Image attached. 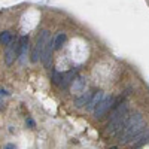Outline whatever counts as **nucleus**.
I'll return each mask as SVG.
<instances>
[{
  "label": "nucleus",
  "mask_w": 149,
  "mask_h": 149,
  "mask_svg": "<svg viewBox=\"0 0 149 149\" xmlns=\"http://www.w3.org/2000/svg\"><path fill=\"white\" fill-rule=\"evenodd\" d=\"M143 130H146V128H145V121H143L142 115H140V113L128 115L125 125L122 127V130H121L119 134H118V139H119V142H121L122 145L131 143Z\"/></svg>",
  "instance_id": "f257e3e1"
},
{
  "label": "nucleus",
  "mask_w": 149,
  "mask_h": 149,
  "mask_svg": "<svg viewBox=\"0 0 149 149\" xmlns=\"http://www.w3.org/2000/svg\"><path fill=\"white\" fill-rule=\"evenodd\" d=\"M49 40V31L48 30H42L39 33L36 39V45L33 48V54H31V61L36 63L37 60H42V55L45 52V48H46V43Z\"/></svg>",
  "instance_id": "f03ea898"
},
{
  "label": "nucleus",
  "mask_w": 149,
  "mask_h": 149,
  "mask_svg": "<svg viewBox=\"0 0 149 149\" xmlns=\"http://www.w3.org/2000/svg\"><path fill=\"white\" fill-rule=\"evenodd\" d=\"M18 58V42L15 40H12L8 48H6V52H5V63L8 66H10L14 61Z\"/></svg>",
  "instance_id": "7ed1b4c3"
},
{
  "label": "nucleus",
  "mask_w": 149,
  "mask_h": 149,
  "mask_svg": "<svg viewBox=\"0 0 149 149\" xmlns=\"http://www.w3.org/2000/svg\"><path fill=\"white\" fill-rule=\"evenodd\" d=\"M113 102H115V100H113V97H104L103 100L100 102V104L95 107V110L93 112L94 116H95V118H102V116L106 113V112L110 109V106L113 104Z\"/></svg>",
  "instance_id": "20e7f679"
},
{
  "label": "nucleus",
  "mask_w": 149,
  "mask_h": 149,
  "mask_svg": "<svg viewBox=\"0 0 149 149\" xmlns=\"http://www.w3.org/2000/svg\"><path fill=\"white\" fill-rule=\"evenodd\" d=\"M55 49L54 46V39L52 37H49V40L46 43V48H45V52L42 55V61H43V66L48 69L49 66H51V58H52V51Z\"/></svg>",
  "instance_id": "39448f33"
},
{
  "label": "nucleus",
  "mask_w": 149,
  "mask_h": 149,
  "mask_svg": "<svg viewBox=\"0 0 149 149\" xmlns=\"http://www.w3.org/2000/svg\"><path fill=\"white\" fill-rule=\"evenodd\" d=\"M104 98V94L102 93V91H97V93H94L93 94V97H91V100H90V103L86 104V109L88 110H91V112H94L95 110V107L100 104V102Z\"/></svg>",
  "instance_id": "423d86ee"
},
{
  "label": "nucleus",
  "mask_w": 149,
  "mask_h": 149,
  "mask_svg": "<svg viewBox=\"0 0 149 149\" xmlns=\"http://www.w3.org/2000/svg\"><path fill=\"white\" fill-rule=\"evenodd\" d=\"M76 69H72V70H69L67 73H64L63 74V81H61V88H67L69 85H72L73 84V81L76 79Z\"/></svg>",
  "instance_id": "0eeeda50"
},
{
  "label": "nucleus",
  "mask_w": 149,
  "mask_h": 149,
  "mask_svg": "<svg viewBox=\"0 0 149 149\" xmlns=\"http://www.w3.org/2000/svg\"><path fill=\"white\" fill-rule=\"evenodd\" d=\"M148 142H149V128L143 130V131L137 136V137L131 142V145H133V146H142V145H145V143H148Z\"/></svg>",
  "instance_id": "6e6552de"
},
{
  "label": "nucleus",
  "mask_w": 149,
  "mask_h": 149,
  "mask_svg": "<svg viewBox=\"0 0 149 149\" xmlns=\"http://www.w3.org/2000/svg\"><path fill=\"white\" fill-rule=\"evenodd\" d=\"M91 97H93V93H90V91H85L81 97H78L76 100H74V104H76L78 107H82L84 104H88V103H90Z\"/></svg>",
  "instance_id": "1a4fd4ad"
},
{
  "label": "nucleus",
  "mask_w": 149,
  "mask_h": 149,
  "mask_svg": "<svg viewBox=\"0 0 149 149\" xmlns=\"http://www.w3.org/2000/svg\"><path fill=\"white\" fill-rule=\"evenodd\" d=\"M66 39H67L66 33H58V34L55 36V39H54V46H55V49H60L61 46H63V43L66 42Z\"/></svg>",
  "instance_id": "9d476101"
},
{
  "label": "nucleus",
  "mask_w": 149,
  "mask_h": 149,
  "mask_svg": "<svg viewBox=\"0 0 149 149\" xmlns=\"http://www.w3.org/2000/svg\"><path fill=\"white\" fill-rule=\"evenodd\" d=\"M12 40H14V39H12V34L9 31H2V33H0V43H2V45L8 46Z\"/></svg>",
  "instance_id": "9b49d317"
},
{
  "label": "nucleus",
  "mask_w": 149,
  "mask_h": 149,
  "mask_svg": "<svg viewBox=\"0 0 149 149\" xmlns=\"http://www.w3.org/2000/svg\"><path fill=\"white\" fill-rule=\"evenodd\" d=\"M84 85H85L84 78H76V79L73 81V84H72V88H73L74 93H78V91H81L84 88Z\"/></svg>",
  "instance_id": "f8f14e48"
},
{
  "label": "nucleus",
  "mask_w": 149,
  "mask_h": 149,
  "mask_svg": "<svg viewBox=\"0 0 149 149\" xmlns=\"http://www.w3.org/2000/svg\"><path fill=\"white\" fill-rule=\"evenodd\" d=\"M61 81H63V74L58 73L57 70H54V72H52V82L60 86V85H61Z\"/></svg>",
  "instance_id": "ddd939ff"
},
{
  "label": "nucleus",
  "mask_w": 149,
  "mask_h": 149,
  "mask_svg": "<svg viewBox=\"0 0 149 149\" xmlns=\"http://www.w3.org/2000/svg\"><path fill=\"white\" fill-rule=\"evenodd\" d=\"M5 149H17V146H15V145H12V143H8V145L5 146Z\"/></svg>",
  "instance_id": "4468645a"
},
{
  "label": "nucleus",
  "mask_w": 149,
  "mask_h": 149,
  "mask_svg": "<svg viewBox=\"0 0 149 149\" xmlns=\"http://www.w3.org/2000/svg\"><path fill=\"white\" fill-rule=\"evenodd\" d=\"M27 124H29V125H30V127H34V122H33L31 119H29V121H27Z\"/></svg>",
  "instance_id": "2eb2a0df"
},
{
  "label": "nucleus",
  "mask_w": 149,
  "mask_h": 149,
  "mask_svg": "<svg viewBox=\"0 0 149 149\" xmlns=\"http://www.w3.org/2000/svg\"><path fill=\"white\" fill-rule=\"evenodd\" d=\"M110 149H118V148H115V146H113V148H110Z\"/></svg>",
  "instance_id": "dca6fc26"
}]
</instances>
